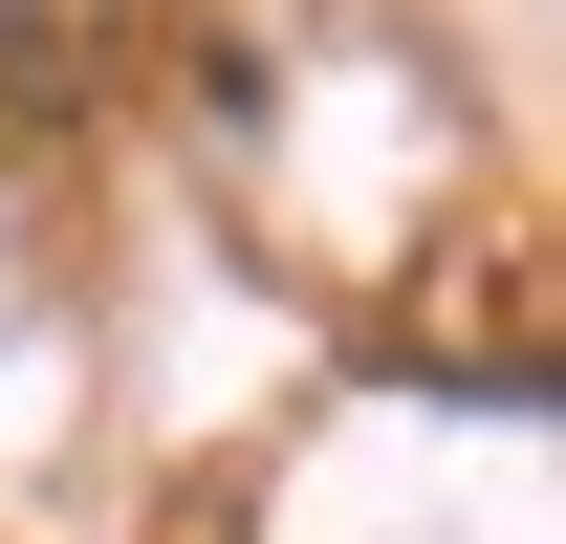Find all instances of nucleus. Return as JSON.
I'll return each instance as SVG.
<instances>
[{
  "label": "nucleus",
  "instance_id": "obj_1",
  "mask_svg": "<svg viewBox=\"0 0 566 544\" xmlns=\"http://www.w3.org/2000/svg\"><path fill=\"white\" fill-rule=\"evenodd\" d=\"M109 22H132V0H0V44H22V66H109Z\"/></svg>",
  "mask_w": 566,
  "mask_h": 544
}]
</instances>
